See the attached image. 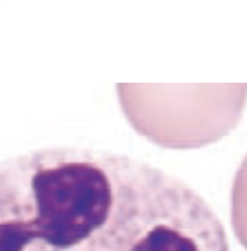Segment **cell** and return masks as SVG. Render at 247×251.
Listing matches in <instances>:
<instances>
[{"label": "cell", "instance_id": "6da1fadb", "mask_svg": "<svg viewBox=\"0 0 247 251\" xmlns=\"http://www.w3.org/2000/svg\"><path fill=\"white\" fill-rule=\"evenodd\" d=\"M0 251H231L211 205L138 158L45 147L0 161Z\"/></svg>", "mask_w": 247, "mask_h": 251}]
</instances>
